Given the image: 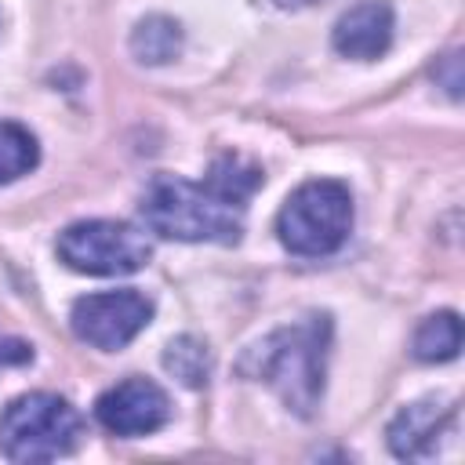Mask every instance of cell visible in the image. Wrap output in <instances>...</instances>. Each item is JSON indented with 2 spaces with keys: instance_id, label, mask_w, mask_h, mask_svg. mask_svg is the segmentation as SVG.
I'll use <instances>...</instances> for the list:
<instances>
[{
  "instance_id": "12",
  "label": "cell",
  "mask_w": 465,
  "mask_h": 465,
  "mask_svg": "<svg viewBox=\"0 0 465 465\" xmlns=\"http://www.w3.org/2000/svg\"><path fill=\"white\" fill-rule=\"evenodd\" d=\"M36 160H40L36 138L22 124L0 120V185L29 174L36 167Z\"/></svg>"
},
{
  "instance_id": "14",
  "label": "cell",
  "mask_w": 465,
  "mask_h": 465,
  "mask_svg": "<svg viewBox=\"0 0 465 465\" xmlns=\"http://www.w3.org/2000/svg\"><path fill=\"white\" fill-rule=\"evenodd\" d=\"M33 360V345L22 338H0V367H15V363H29Z\"/></svg>"
},
{
  "instance_id": "6",
  "label": "cell",
  "mask_w": 465,
  "mask_h": 465,
  "mask_svg": "<svg viewBox=\"0 0 465 465\" xmlns=\"http://www.w3.org/2000/svg\"><path fill=\"white\" fill-rule=\"evenodd\" d=\"M149 320H153V302L138 291L84 294L73 302V312H69L76 338L102 352H116L127 341H134Z\"/></svg>"
},
{
  "instance_id": "8",
  "label": "cell",
  "mask_w": 465,
  "mask_h": 465,
  "mask_svg": "<svg viewBox=\"0 0 465 465\" xmlns=\"http://www.w3.org/2000/svg\"><path fill=\"white\" fill-rule=\"evenodd\" d=\"M458 407L450 400H418L411 407H403L392 421H389V447L396 458L403 461H425L436 454V443L443 440V432L450 429Z\"/></svg>"
},
{
  "instance_id": "4",
  "label": "cell",
  "mask_w": 465,
  "mask_h": 465,
  "mask_svg": "<svg viewBox=\"0 0 465 465\" xmlns=\"http://www.w3.org/2000/svg\"><path fill=\"white\" fill-rule=\"evenodd\" d=\"M80 432V411L54 392L18 396L0 414V450L11 461H54L76 447Z\"/></svg>"
},
{
  "instance_id": "1",
  "label": "cell",
  "mask_w": 465,
  "mask_h": 465,
  "mask_svg": "<svg viewBox=\"0 0 465 465\" xmlns=\"http://www.w3.org/2000/svg\"><path fill=\"white\" fill-rule=\"evenodd\" d=\"M262 185V167L243 156H222L203 182L156 174L142 193V218L156 236L182 243H236L243 207Z\"/></svg>"
},
{
  "instance_id": "3",
  "label": "cell",
  "mask_w": 465,
  "mask_h": 465,
  "mask_svg": "<svg viewBox=\"0 0 465 465\" xmlns=\"http://www.w3.org/2000/svg\"><path fill=\"white\" fill-rule=\"evenodd\" d=\"M349 229H352V196L334 178H312L298 185L276 218L280 243L302 258H320L338 251Z\"/></svg>"
},
{
  "instance_id": "9",
  "label": "cell",
  "mask_w": 465,
  "mask_h": 465,
  "mask_svg": "<svg viewBox=\"0 0 465 465\" xmlns=\"http://www.w3.org/2000/svg\"><path fill=\"white\" fill-rule=\"evenodd\" d=\"M334 51L356 62L381 58L392 44V7L385 0H363L334 22Z\"/></svg>"
},
{
  "instance_id": "7",
  "label": "cell",
  "mask_w": 465,
  "mask_h": 465,
  "mask_svg": "<svg viewBox=\"0 0 465 465\" xmlns=\"http://www.w3.org/2000/svg\"><path fill=\"white\" fill-rule=\"evenodd\" d=\"M94 414L116 436H145V432H156L160 425H167L171 400L156 381L127 378V381H120L98 396Z\"/></svg>"
},
{
  "instance_id": "5",
  "label": "cell",
  "mask_w": 465,
  "mask_h": 465,
  "mask_svg": "<svg viewBox=\"0 0 465 465\" xmlns=\"http://www.w3.org/2000/svg\"><path fill=\"white\" fill-rule=\"evenodd\" d=\"M149 236L127 222H76L58 236V258L87 276H127L149 262Z\"/></svg>"
},
{
  "instance_id": "15",
  "label": "cell",
  "mask_w": 465,
  "mask_h": 465,
  "mask_svg": "<svg viewBox=\"0 0 465 465\" xmlns=\"http://www.w3.org/2000/svg\"><path fill=\"white\" fill-rule=\"evenodd\" d=\"M276 7H309V4H320V0H272Z\"/></svg>"
},
{
  "instance_id": "2",
  "label": "cell",
  "mask_w": 465,
  "mask_h": 465,
  "mask_svg": "<svg viewBox=\"0 0 465 465\" xmlns=\"http://www.w3.org/2000/svg\"><path fill=\"white\" fill-rule=\"evenodd\" d=\"M331 349V320L312 312L291 327L265 334L240 360V374L265 381L294 414H312L323 396V367Z\"/></svg>"
},
{
  "instance_id": "11",
  "label": "cell",
  "mask_w": 465,
  "mask_h": 465,
  "mask_svg": "<svg viewBox=\"0 0 465 465\" xmlns=\"http://www.w3.org/2000/svg\"><path fill=\"white\" fill-rule=\"evenodd\" d=\"M458 349H461V320H458V312H436V316L421 320V327L414 331V356L421 363L454 360Z\"/></svg>"
},
{
  "instance_id": "13",
  "label": "cell",
  "mask_w": 465,
  "mask_h": 465,
  "mask_svg": "<svg viewBox=\"0 0 465 465\" xmlns=\"http://www.w3.org/2000/svg\"><path fill=\"white\" fill-rule=\"evenodd\" d=\"M163 367H167L178 381H185L189 389H200V385L207 381V374H211V352H207V345H203L200 338L182 334V338H174V341L167 345Z\"/></svg>"
},
{
  "instance_id": "10",
  "label": "cell",
  "mask_w": 465,
  "mask_h": 465,
  "mask_svg": "<svg viewBox=\"0 0 465 465\" xmlns=\"http://www.w3.org/2000/svg\"><path fill=\"white\" fill-rule=\"evenodd\" d=\"M131 51L138 62H149V65H163L171 58H178L182 51V25L167 15H149L134 25L131 33Z\"/></svg>"
}]
</instances>
